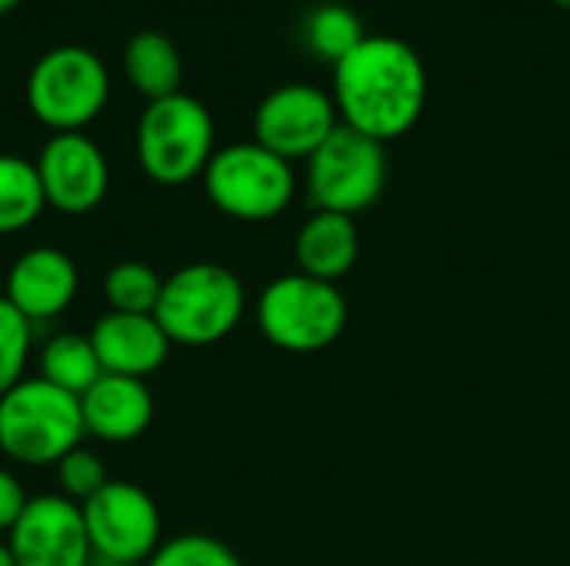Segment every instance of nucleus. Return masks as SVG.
Segmentation results:
<instances>
[{
	"label": "nucleus",
	"mask_w": 570,
	"mask_h": 566,
	"mask_svg": "<svg viewBox=\"0 0 570 566\" xmlns=\"http://www.w3.org/2000/svg\"><path fill=\"white\" fill-rule=\"evenodd\" d=\"M334 107L344 127L387 143L411 133L428 103V70L401 37H364L334 63Z\"/></svg>",
	"instance_id": "nucleus-1"
},
{
	"label": "nucleus",
	"mask_w": 570,
	"mask_h": 566,
	"mask_svg": "<svg viewBox=\"0 0 570 566\" xmlns=\"http://www.w3.org/2000/svg\"><path fill=\"white\" fill-rule=\"evenodd\" d=\"M244 310L247 290L240 277L224 264L197 260L164 277L154 317L174 347H210L237 330Z\"/></svg>",
	"instance_id": "nucleus-2"
},
{
	"label": "nucleus",
	"mask_w": 570,
	"mask_h": 566,
	"mask_svg": "<svg viewBox=\"0 0 570 566\" xmlns=\"http://www.w3.org/2000/svg\"><path fill=\"white\" fill-rule=\"evenodd\" d=\"M83 437L80 400L40 377L0 397V454L17 467H57Z\"/></svg>",
	"instance_id": "nucleus-3"
},
{
	"label": "nucleus",
	"mask_w": 570,
	"mask_h": 566,
	"mask_svg": "<svg viewBox=\"0 0 570 566\" xmlns=\"http://www.w3.org/2000/svg\"><path fill=\"white\" fill-rule=\"evenodd\" d=\"M254 320L264 340L284 354H321L347 330V300L337 284L294 270L257 294Z\"/></svg>",
	"instance_id": "nucleus-4"
},
{
	"label": "nucleus",
	"mask_w": 570,
	"mask_h": 566,
	"mask_svg": "<svg viewBox=\"0 0 570 566\" xmlns=\"http://www.w3.org/2000/svg\"><path fill=\"white\" fill-rule=\"evenodd\" d=\"M214 117L210 110L190 97L174 93L164 100H150L137 120V163L160 187H184L204 177L214 147Z\"/></svg>",
	"instance_id": "nucleus-5"
},
{
	"label": "nucleus",
	"mask_w": 570,
	"mask_h": 566,
	"mask_svg": "<svg viewBox=\"0 0 570 566\" xmlns=\"http://www.w3.org/2000/svg\"><path fill=\"white\" fill-rule=\"evenodd\" d=\"M207 200L230 220L267 224L281 217L297 193L294 163L271 153L257 140L220 147L204 170Z\"/></svg>",
	"instance_id": "nucleus-6"
},
{
	"label": "nucleus",
	"mask_w": 570,
	"mask_h": 566,
	"mask_svg": "<svg viewBox=\"0 0 570 566\" xmlns=\"http://www.w3.org/2000/svg\"><path fill=\"white\" fill-rule=\"evenodd\" d=\"M110 100V73L104 60L80 47L60 43L47 50L27 77V107L50 133H83Z\"/></svg>",
	"instance_id": "nucleus-7"
},
{
	"label": "nucleus",
	"mask_w": 570,
	"mask_h": 566,
	"mask_svg": "<svg viewBox=\"0 0 570 566\" xmlns=\"http://www.w3.org/2000/svg\"><path fill=\"white\" fill-rule=\"evenodd\" d=\"M304 163H307L304 190L314 210L357 217L371 210L387 187L384 143L344 123Z\"/></svg>",
	"instance_id": "nucleus-8"
},
{
	"label": "nucleus",
	"mask_w": 570,
	"mask_h": 566,
	"mask_svg": "<svg viewBox=\"0 0 570 566\" xmlns=\"http://www.w3.org/2000/svg\"><path fill=\"white\" fill-rule=\"evenodd\" d=\"M80 510L94 557L144 566L164 544L157 500L130 480H110Z\"/></svg>",
	"instance_id": "nucleus-9"
},
{
	"label": "nucleus",
	"mask_w": 570,
	"mask_h": 566,
	"mask_svg": "<svg viewBox=\"0 0 570 566\" xmlns=\"http://www.w3.org/2000/svg\"><path fill=\"white\" fill-rule=\"evenodd\" d=\"M337 127L334 97L314 83H284L254 110V140L287 163L307 160Z\"/></svg>",
	"instance_id": "nucleus-10"
},
{
	"label": "nucleus",
	"mask_w": 570,
	"mask_h": 566,
	"mask_svg": "<svg viewBox=\"0 0 570 566\" xmlns=\"http://www.w3.org/2000/svg\"><path fill=\"white\" fill-rule=\"evenodd\" d=\"M33 163L43 200L57 214L83 217L97 210L110 190L107 153L87 133H50Z\"/></svg>",
	"instance_id": "nucleus-11"
},
{
	"label": "nucleus",
	"mask_w": 570,
	"mask_h": 566,
	"mask_svg": "<svg viewBox=\"0 0 570 566\" xmlns=\"http://www.w3.org/2000/svg\"><path fill=\"white\" fill-rule=\"evenodd\" d=\"M7 547L17 566H87L94 557L83 510L63 494L30 497L7 534Z\"/></svg>",
	"instance_id": "nucleus-12"
},
{
	"label": "nucleus",
	"mask_w": 570,
	"mask_h": 566,
	"mask_svg": "<svg viewBox=\"0 0 570 566\" xmlns=\"http://www.w3.org/2000/svg\"><path fill=\"white\" fill-rule=\"evenodd\" d=\"M80 290V270L77 260L60 247H30L23 250L3 284V297L37 327L50 324L60 314L70 310Z\"/></svg>",
	"instance_id": "nucleus-13"
},
{
	"label": "nucleus",
	"mask_w": 570,
	"mask_h": 566,
	"mask_svg": "<svg viewBox=\"0 0 570 566\" xmlns=\"http://www.w3.org/2000/svg\"><path fill=\"white\" fill-rule=\"evenodd\" d=\"M90 344L104 374L147 380L170 357V337L154 314H117L107 310L90 327Z\"/></svg>",
	"instance_id": "nucleus-14"
},
{
	"label": "nucleus",
	"mask_w": 570,
	"mask_h": 566,
	"mask_svg": "<svg viewBox=\"0 0 570 566\" xmlns=\"http://www.w3.org/2000/svg\"><path fill=\"white\" fill-rule=\"evenodd\" d=\"M83 434L97 444H130L147 434L154 420V394L147 380L104 374L80 397Z\"/></svg>",
	"instance_id": "nucleus-15"
},
{
	"label": "nucleus",
	"mask_w": 570,
	"mask_h": 566,
	"mask_svg": "<svg viewBox=\"0 0 570 566\" xmlns=\"http://www.w3.org/2000/svg\"><path fill=\"white\" fill-rule=\"evenodd\" d=\"M361 257V230L354 217L311 210L294 237L297 270L327 284H341Z\"/></svg>",
	"instance_id": "nucleus-16"
},
{
	"label": "nucleus",
	"mask_w": 570,
	"mask_h": 566,
	"mask_svg": "<svg viewBox=\"0 0 570 566\" xmlns=\"http://www.w3.org/2000/svg\"><path fill=\"white\" fill-rule=\"evenodd\" d=\"M124 73L130 87L150 100H164L180 93V77H184V60L177 43L167 33L157 30H140L127 40L124 47Z\"/></svg>",
	"instance_id": "nucleus-17"
},
{
	"label": "nucleus",
	"mask_w": 570,
	"mask_h": 566,
	"mask_svg": "<svg viewBox=\"0 0 570 566\" xmlns=\"http://www.w3.org/2000/svg\"><path fill=\"white\" fill-rule=\"evenodd\" d=\"M33 357H37V377L77 400L104 377L87 334H73V330L53 334L37 347Z\"/></svg>",
	"instance_id": "nucleus-18"
},
{
	"label": "nucleus",
	"mask_w": 570,
	"mask_h": 566,
	"mask_svg": "<svg viewBox=\"0 0 570 566\" xmlns=\"http://www.w3.org/2000/svg\"><path fill=\"white\" fill-rule=\"evenodd\" d=\"M47 210L37 163L17 153H0V237L20 234Z\"/></svg>",
	"instance_id": "nucleus-19"
},
{
	"label": "nucleus",
	"mask_w": 570,
	"mask_h": 566,
	"mask_svg": "<svg viewBox=\"0 0 570 566\" xmlns=\"http://www.w3.org/2000/svg\"><path fill=\"white\" fill-rule=\"evenodd\" d=\"M304 37H307V47L321 60L341 63L367 33H364L361 17L351 7H344V3H321V7H314L307 13Z\"/></svg>",
	"instance_id": "nucleus-20"
},
{
	"label": "nucleus",
	"mask_w": 570,
	"mask_h": 566,
	"mask_svg": "<svg viewBox=\"0 0 570 566\" xmlns=\"http://www.w3.org/2000/svg\"><path fill=\"white\" fill-rule=\"evenodd\" d=\"M164 290V277L144 260H120L104 277L107 307L117 314H154Z\"/></svg>",
	"instance_id": "nucleus-21"
},
{
	"label": "nucleus",
	"mask_w": 570,
	"mask_h": 566,
	"mask_svg": "<svg viewBox=\"0 0 570 566\" xmlns=\"http://www.w3.org/2000/svg\"><path fill=\"white\" fill-rule=\"evenodd\" d=\"M33 350V324L0 294V397L27 377Z\"/></svg>",
	"instance_id": "nucleus-22"
},
{
	"label": "nucleus",
	"mask_w": 570,
	"mask_h": 566,
	"mask_svg": "<svg viewBox=\"0 0 570 566\" xmlns=\"http://www.w3.org/2000/svg\"><path fill=\"white\" fill-rule=\"evenodd\" d=\"M144 566H244V560L210 534H177L167 537Z\"/></svg>",
	"instance_id": "nucleus-23"
},
{
	"label": "nucleus",
	"mask_w": 570,
	"mask_h": 566,
	"mask_svg": "<svg viewBox=\"0 0 570 566\" xmlns=\"http://www.w3.org/2000/svg\"><path fill=\"white\" fill-rule=\"evenodd\" d=\"M57 484H60V490L57 494H63L67 500H73V504H87L90 497H97L107 484H110V474H107V467H104V460H100V454H94L90 447H73L57 467Z\"/></svg>",
	"instance_id": "nucleus-24"
},
{
	"label": "nucleus",
	"mask_w": 570,
	"mask_h": 566,
	"mask_svg": "<svg viewBox=\"0 0 570 566\" xmlns=\"http://www.w3.org/2000/svg\"><path fill=\"white\" fill-rule=\"evenodd\" d=\"M27 504H30V497H27L20 477L13 470L0 467V534L3 537L13 530V524L20 520V514H23Z\"/></svg>",
	"instance_id": "nucleus-25"
},
{
	"label": "nucleus",
	"mask_w": 570,
	"mask_h": 566,
	"mask_svg": "<svg viewBox=\"0 0 570 566\" xmlns=\"http://www.w3.org/2000/svg\"><path fill=\"white\" fill-rule=\"evenodd\" d=\"M87 566H134V564H120V560H107V557H90Z\"/></svg>",
	"instance_id": "nucleus-26"
},
{
	"label": "nucleus",
	"mask_w": 570,
	"mask_h": 566,
	"mask_svg": "<svg viewBox=\"0 0 570 566\" xmlns=\"http://www.w3.org/2000/svg\"><path fill=\"white\" fill-rule=\"evenodd\" d=\"M0 566H17L13 564V557H10V547H7V540H0Z\"/></svg>",
	"instance_id": "nucleus-27"
},
{
	"label": "nucleus",
	"mask_w": 570,
	"mask_h": 566,
	"mask_svg": "<svg viewBox=\"0 0 570 566\" xmlns=\"http://www.w3.org/2000/svg\"><path fill=\"white\" fill-rule=\"evenodd\" d=\"M17 3H20V0H0V17H3V13H10Z\"/></svg>",
	"instance_id": "nucleus-28"
},
{
	"label": "nucleus",
	"mask_w": 570,
	"mask_h": 566,
	"mask_svg": "<svg viewBox=\"0 0 570 566\" xmlns=\"http://www.w3.org/2000/svg\"><path fill=\"white\" fill-rule=\"evenodd\" d=\"M551 3H558V7H564V10H570V0H551Z\"/></svg>",
	"instance_id": "nucleus-29"
}]
</instances>
